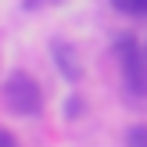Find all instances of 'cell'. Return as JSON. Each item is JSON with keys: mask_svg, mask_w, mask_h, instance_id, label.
Listing matches in <instances>:
<instances>
[{"mask_svg": "<svg viewBox=\"0 0 147 147\" xmlns=\"http://www.w3.org/2000/svg\"><path fill=\"white\" fill-rule=\"evenodd\" d=\"M0 100L14 119H32L43 111V86L29 72H11L0 86Z\"/></svg>", "mask_w": 147, "mask_h": 147, "instance_id": "obj_1", "label": "cell"}, {"mask_svg": "<svg viewBox=\"0 0 147 147\" xmlns=\"http://www.w3.org/2000/svg\"><path fill=\"white\" fill-rule=\"evenodd\" d=\"M115 54L122 65V83L133 97H147V50L133 36H119L115 40Z\"/></svg>", "mask_w": 147, "mask_h": 147, "instance_id": "obj_2", "label": "cell"}, {"mask_svg": "<svg viewBox=\"0 0 147 147\" xmlns=\"http://www.w3.org/2000/svg\"><path fill=\"white\" fill-rule=\"evenodd\" d=\"M50 57H54L57 72H61L68 83H79V79H83V57H79V50L72 47L68 40H54L50 43Z\"/></svg>", "mask_w": 147, "mask_h": 147, "instance_id": "obj_3", "label": "cell"}, {"mask_svg": "<svg viewBox=\"0 0 147 147\" xmlns=\"http://www.w3.org/2000/svg\"><path fill=\"white\" fill-rule=\"evenodd\" d=\"M111 7L126 18H147V0H111Z\"/></svg>", "mask_w": 147, "mask_h": 147, "instance_id": "obj_4", "label": "cell"}, {"mask_svg": "<svg viewBox=\"0 0 147 147\" xmlns=\"http://www.w3.org/2000/svg\"><path fill=\"white\" fill-rule=\"evenodd\" d=\"M126 147H147V122H136L126 129Z\"/></svg>", "mask_w": 147, "mask_h": 147, "instance_id": "obj_5", "label": "cell"}, {"mask_svg": "<svg viewBox=\"0 0 147 147\" xmlns=\"http://www.w3.org/2000/svg\"><path fill=\"white\" fill-rule=\"evenodd\" d=\"M43 4H61V0H22L25 11H36V7H43Z\"/></svg>", "mask_w": 147, "mask_h": 147, "instance_id": "obj_6", "label": "cell"}, {"mask_svg": "<svg viewBox=\"0 0 147 147\" xmlns=\"http://www.w3.org/2000/svg\"><path fill=\"white\" fill-rule=\"evenodd\" d=\"M0 147H18V144H14V136H7V133H0Z\"/></svg>", "mask_w": 147, "mask_h": 147, "instance_id": "obj_7", "label": "cell"}]
</instances>
